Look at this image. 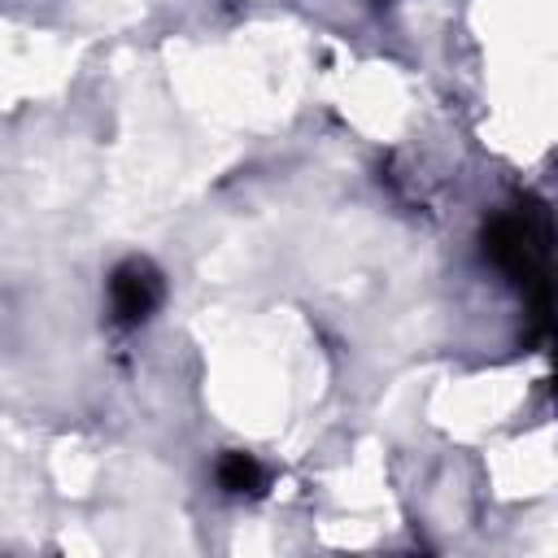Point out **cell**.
<instances>
[{"label": "cell", "mask_w": 558, "mask_h": 558, "mask_svg": "<svg viewBox=\"0 0 558 558\" xmlns=\"http://www.w3.org/2000/svg\"><path fill=\"white\" fill-rule=\"evenodd\" d=\"M484 257L532 301V318L545 331L549 318V218L541 205H514L484 222Z\"/></svg>", "instance_id": "6da1fadb"}, {"label": "cell", "mask_w": 558, "mask_h": 558, "mask_svg": "<svg viewBox=\"0 0 558 558\" xmlns=\"http://www.w3.org/2000/svg\"><path fill=\"white\" fill-rule=\"evenodd\" d=\"M166 296V283H161V270L144 257H126L113 275H109V310H113V323L118 327H140L157 314Z\"/></svg>", "instance_id": "7a4b0ae2"}, {"label": "cell", "mask_w": 558, "mask_h": 558, "mask_svg": "<svg viewBox=\"0 0 558 558\" xmlns=\"http://www.w3.org/2000/svg\"><path fill=\"white\" fill-rule=\"evenodd\" d=\"M214 480H218V488H222L227 497H253V493L266 488L262 462H257L253 453H244V449H227V453L218 458V466H214Z\"/></svg>", "instance_id": "3957f363"}]
</instances>
